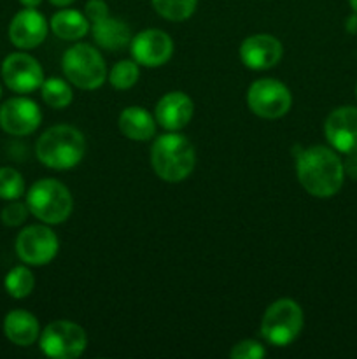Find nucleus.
I'll list each match as a JSON object with an SVG mask.
<instances>
[{
	"mask_svg": "<svg viewBox=\"0 0 357 359\" xmlns=\"http://www.w3.org/2000/svg\"><path fill=\"white\" fill-rule=\"evenodd\" d=\"M2 79L14 93H31L44 83L42 67L27 53H13L2 63Z\"/></svg>",
	"mask_w": 357,
	"mask_h": 359,
	"instance_id": "10",
	"label": "nucleus"
},
{
	"mask_svg": "<svg viewBox=\"0 0 357 359\" xmlns=\"http://www.w3.org/2000/svg\"><path fill=\"white\" fill-rule=\"evenodd\" d=\"M51 30L63 41H79L90 32V21L74 9H62L51 18Z\"/></svg>",
	"mask_w": 357,
	"mask_h": 359,
	"instance_id": "20",
	"label": "nucleus"
},
{
	"mask_svg": "<svg viewBox=\"0 0 357 359\" xmlns=\"http://www.w3.org/2000/svg\"><path fill=\"white\" fill-rule=\"evenodd\" d=\"M324 133L332 149L343 154L357 153V109L338 107L328 116Z\"/></svg>",
	"mask_w": 357,
	"mask_h": 359,
	"instance_id": "13",
	"label": "nucleus"
},
{
	"mask_svg": "<svg viewBox=\"0 0 357 359\" xmlns=\"http://www.w3.org/2000/svg\"><path fill=\"white\" fill-rule=\"evenodd\" d=\"M91 35L97 46L107 51H119L132 42V30L128 25L119 18L105 16L104 20L91 23Z\"/></svg>",
	"mask_w": 357,
	"mask_h": 359,
	"instance_id": "17",
	"label": "nucleus"
},
{
	"mask_svg": "<svg viewBox=\"0 0 357 359\" xmlns=\"http://www.w3.org/2000/svg\"><path fill=\"white\" fill-rule=\"evenodd\" d=\"M345 30L349 32V34L357 35V13L350 14V16L346 18V20H345Z\"/></svg>",
	"mask_w": 357,
	"mask_h": 359,
	"instance_id": "30",
	"label": "nucleus"
},
{
	"mask_svg": "<svg viewBox=\"0 0 357 359\" xmlns=\"http://www.w3.org/2000/svg\"><path fill=\"white\" fill-rule=\"evenodd\" d=\"M66 79L80 90H97L107 79V67L100 53L90 44H76L62 58Z\"/></svg>",
	"mask_w": 357,
	"mask_h": 359,
	"instance_id": "6",
	"label": "nucleus"
},
{
	"mask_svg": "<svg viewBox=\"0 0 357 359\" xmlns=\"http://www.w3.org/2000/svg\"><path fill=\"white\" fill-rule=\"evenodd\" d=\"M41 121V109L30 98L14 97L0 107V128L9 135H30L38 128Z\"/></svg>",
	"mask_w": 357,
	"mask_h": 359,
	"instance_id": "11",
	"label": "nucleus"
},
{
	"mask_svg": "<svg viewBox=\"0 0 357 359\" xmlns=\"http://www.w3.org/2000/svg\"><path fill=\"white\" fill-rule=\"evenodd\" d=\"M196 163V153L189 139L181 133L160 135L150 149V165L160 179L167 182H181L189 177Z\"/></svg>",
	"mask_w": 357,
	"mask_h": 359,
	"instance_id": "3",
	"label": "nucleus"
},
{
	"mask_svg": "<svg viewBox=\"0 0 357 359\" xmlns=\"http://www.w3.org/2000/svg\"><path fill=\"white\" fill-rule=\"evenodd\" d=\"M84 16L88 18L90 23H97V21L108 16V6L104 0H90L86 7H84Z\"/></svg>",
	"mask_w": 357,
	"mask_h": 359,
	"instance_id": "28",
	"label": "nucleus"
},
{
	"mask_svg": "<svg viewBox=\"0 0 357 359\" xmlns=\"http://www.w3.org/2000/svg\"><path fill=\"white\" fill-rule=\"evenodd\" d=\"M296 174L304 191L317 198L336 195L345 181L343 161L326 146H312L301 151L296 160Z\"/></svg>",
	"mask_w": 357,
	"mask_h": 359,
	"instance_id": "1",
	"label": "nucleus"
},
{
	"mask_svg": "<svg viewBox=\"0 0 357 359\" xmlns=\"http://www.w3.org/2000/svg\"><path fill=\"white\" fill-rule=\"evenodd\" d=\"M59 242L51 228L31 224L20 231L16 238V252L21 262L31 266L51 263L58 255Z\"/></svg>",
	"mask_w": 357,
	"mask_h": 359,
	"instance_id": "9",
	"label": "nucleus"
},
{
	"mask_svg": "<svg viewBox=\"0 0 357 359\" xmlns=\"http://www.w3.org/2000/svg\"><path fill=\"white\" fill-rule=\"evenodd\" d=\"M119 130L130 140L144 142L150 140L156 133V119L142 107H126L119 114Z\"/></svg>",
	"mask_w": 357,
	"mask_h": 359,
	"instance_id": "19",
	"label": "nucleus"
},
{
	"mask_svg": "<svg viewBox=\"0 0 357 359\" xmlns=\"http://www.w3.org/2000/svg\"><path fill=\"white\" fill-rule=\"evenodd\" d=\"M139 63L135 60H122L118 62L108 72V83L115 90H130L139 81Z\"/></svg>",
	"mask_w": 357,
	"mask_h": 359,
	"instance_id": "24",
	"label": "nucleus"
},
{
	"mask_svg": "<svg viewBox=\"0 0 357 359\" xmlns=\"http://www.w3.org/2000/svg\"><path fill=\"white\" fill-rule=\"evenodd\" d=\"M356 98H357V84H356Z\"/></svg>",
	"mask_w": 357,
	"mask_h": 359,
	"instance_id": "34",
	"label": "nucleus"
},
{
	"mask_svg": "<svg viewBox=\"0 0 357 359\" xmlns=\"http://www.w3.org/2000/svg\"><path fill=\"white\" fill-rule=\"evenodd\" d=\"M49 2L56 7H66V6H70V4L76 2V0H49Z\"/></svg>",
	"mask_w": 357,
	"mask_h": 359,
	"instance_id": "31",
	"label": "nucleus"
},
{
	"mask_svg": "<svg viewBox=\"0 0 357 359\" xmlns=\"http://www.w3.org/2000/svg\"><path fill=\"white\" fill-rule=\"evenodd\" d=\"M4 333L7 339L20 347H28L41 335L37 318L28 311H10L4 319Z\"/></svg>",
	"mask_w": 357,
	"mask_h": 359,
	"instance_id": "18",
	"label": "nucleus"
},
{
	"mask_svg": "<svg viewBox=\"0 0 357 359\" xmlns=\"http://www.w3.org/2000/svg\"><path fill=\"white\" fill-rule=\"evenodd\" d=\"M248 109L262 119H279L289 112L293 95L280 81L265 77L251 84L247 91Z\"/></svg>",
	"mask_w": 357,
	"mask_h": 359,
	"instance_id": "8",
	"label": "nucleus"
},
{
	"mask_svg": "<svg viewBox=\"0 0 357 359\" xmlns=\"http://www.w3.org/2000/svg\"><path fill=\"white\" fill-rule=\"evenodd\" d=\"M28 210L46 224H59L72 214L74 200L69 188L56 179H41L27 193Z\"/></svg>",
	"mask_w": 357,
	"mask_h": 359,
	"instance_id": "4",
	"label": "nucleus"
},
{
	"mask_svg": "<svg viewBox=\"0 0 357 359\" xmlns=\"http://www.w3.org/2000/svg\"><path fill=\"white\" fill-rule=\"evenodd\" d=\"M0 97H2V88H0Z\"/></svg>",
	"mask_w": 357,
	"mask_h": 359,
	"instance_id": "35",
	"label": "nucleus"
},
{
	"mask_svg": "<svg viewBox=\"0 0 357 359\" xmlns=\"http://www.w3.org/2000/svg\"><path fill=\"white\" fill-rule=\"evenodd\" d=\"M195 104L182 91H170L160 98L154 109V119L168 132H177L191 121Z\"/></svg>",
	"mask_w": 357,
	"mask_h": 359,
	"instance_id": "16",
	"label": "nucleus"
},
{
	"mask_svg": "<svg viewBox=\"0 0 357 359\" xmlns=\"http://www.w3.org/2000/svg\"><path fill=\"white\" fill-rule=\"evenodd\" d=\"M24 193V181L18 170L10 167L0 168V198L18 200Z\"/></svg>",
	"mask_w": 357,
	"mask_h": 359,
	"instance_id": "25",
	"label": "nucleus"
},
{
	"mask_svg": "<svg viewBox=\"0 0 357 359\" xmlns=\"http://www.w3.org/2000/svg\"><path fill=\"white\" fill-rule=\"evenodd\" d=\"M24 7H37L42 0H20Z\"/></svg>",
	"mask_w": 357,
	"mask_h": 359,
	"instance_id": "32",
	"label": "nucleus"
},
{
	"mask_svg": "<svg viewBox=\"0 0 357 359\" xmlns=\"http://www.w3.org/2000/svg\"><path fill=\"white\" fill-rule=\"evenodd\" d=\"M161 18L168 21H184L195 13L198 0H150Z\"/></svg>",
	"mask_w": 357,
	"mask_h": 359,
	"instance_id": "23",
	"label": "nucleus"
},
{
	"mask_svg": "<svg viewBox=\"0 0 357 359\" xmlns=\"http://www.w3.org/2000/svg\"><path fill=\"white\" fill-rule=\"evenodd\" d=\"M41 95L42 100L52 109L69 107L74 98L72 88L62 77H49V79H44V83L41 86Z\"/></svg>",
	"mask_w": 357,
	"mask_h": 359,
	"instance_id": "21",
	"label": "nucleus"
},
{
	"mask_svg": "<svg viewBox=\"0 0 357 359\" xmlns=\"http://www.w3.org/2000/svg\"><path fill=\"white\" fill-rule=\"evenodd\" d=\"M28 212H30L28 205L10 200V203H7L2 209V212H0V219H2L6 226H20V224L27 221Z\"/></svg>",
	"mask_w": 357,
	"mask_h": 359,
	"instance_id": "26",
	"label": "nucleus"
},
{
	"mask_svg": "<svg viewBox=\"0 0 357 359\" xmlns=\"http://www.w3.org/2000/svg\"><path fill=\"white\" fill-rule=\"evenodd\" d=\"M132 56L139 65L144 67H161L172 58L174 53V42L170 35L158 28H149L135 37L130 42Z\"/></svg>",
	"mask_w": 357,
	"mask_h": 359,
	"instance_id": "12",
	"label": "nucleus"
},
{
	"mask_svg": "<svg viewBox=\"0 0 357 359\" xmlns=\"http://www.w3.org/2000/svg\"><path fill=\"white\" fill-rule=\"evenodd\" d=\"M303 330V311L290 298H280L266 309L261 321V337L268 344L286 347L300 337Z\"/></svg>",
	"mask_w": 357,
	"mask_h": 359,
	"instance_id": "5",
	"label": "nucleus"
},
{
	"mask_svg": "<svg viewBox=\"0 0 357 359\" xmlns=\"http://www.w3.org/2000/svg\"><path fill=\"white\" fill-rule=\"evenodd\" d=\"M266 356V349L258 340H241L231 349L230 358L233 359H261Z\"/></svg>",
	"mask_w": 357,
	"mask_h": 359,
	"instance_id": "27",
	"label": "nucleus"
},
{
	"mask_svg": "<svg viewBox=\"0 0 357 359\" xmlns=\"http://www.w3.org/2000/svg\"><path fill=\"white\" fill-rule=\"evenodd\" d=\"M4 286H6V291L10 297L20 300V298H27L34 291L35 277L27 266H14L6 276Z\"/></svg>",
	"mask_w": 357,
	"mask_h": 359,
	"instance_id": "22",
	"label": "nucleus"
},
{
	"mask_svg": "<svg viewBox=\"0 0 357 359\" xmlns=\"http://www.w3.org/2000/svg\"><path fill=\"white\" fill-rule=\"evenodd\" d=\"M284 48L276 37L270 34H255L245 39L240 46V58L247 69L268 70L282 58Z\"/></svg>",
	"mask_w": 357,
	"mask_h": 359,
	"instance_id": "14",
	"label": "nucleus"
},
{
	"mask_svg": "<svg viewBox=\"0 0 357 359\" xmlns=\"http://www.w3.org/2000/svg\"><path fill=\"white\" fill-rule=\"evenodd\" d=\"M350 2V7H352L354 13H357V0H349Z\"/></svg>",
	"mask_w": 357,
	"mask_h": 359,
	"instance_id": "33",
	"label": "nucleus"
},
{
	"mask_svg": "<svg viewBox=\"0 0 357 359\" xmlns=\"http://www.w3.org/2000/svg\"><path fill=\"white\" fill-rule=\"evenodd\" d=\"M48 35V21L35 7H27L13 18L9 25V39L16 48L34 49L42 44Z\"/></svg>",
	"mask_w": 357,
	"mask_h": 359,
	"instance_id": "15",
	"label": "nucleus"
},
{
	"mask_svg": "<svg viewBox=\"0 0 357 359\" xmlns=\"http://www.w3.org/2000/svg\"><path fill=\"white\" fill-rule=\"evenodd\" d=\"M343 172L346 177L357 181V153L346 154V160L343 161Z\"/></svg>",
	"mask_w": 357,
	"mask_h": 359,
	"instance_id": "29",
	"label": "nucleus"
},
{
	"mask_svg": "<svg viewBox=\"0 0 357 359\" xmlns=\"http://www.w3.org/2000/svg\"><path fill=\"white\" fill-rule=\"evenodd\" d=\"M38 161L52 170H69L80 163L86 153V139L77 128L56 125L46 130L35 146Z\"/></svg>",
	"mask_w": 357,
	"mask_h": 359,
	"instance_id": "2",
	"label": "nucleus"
},
{
	"mask_svg": "<svg viewBox=\"0 0 357 359\" xmlns=\"http://www.w3.org/2000/svg\"><path fill=\"white\" fill-rule=\"evenodd\" d=\"M38 346L48 358L76 359L86 351L88 337L76 323L52 321L38 335Z\"/></svg>",
	"mask_w": 357,
	"mask_h": 359,
	"instance_id": "7",
	"label": "nucleus"
}]
</instances>
